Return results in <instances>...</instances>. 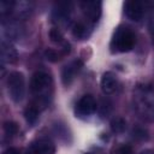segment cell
<instances>
[{
    "label": "cell",
    "instance_id": "obj_18",
    "mask_svg": "<svg viewBox=\"0 0 154 154\" xmlns=\"http://www.w3.org/2000/svg\"><path fill=\"white\" fill-rule=\"evenodd\" d=\"M4 131L7 136H13L18 131V125L14 122H6L4 124Z\"/></svg>",
    "mask_w": 154,
    "mask_h": 154
},
{
    "label": "cell",
    "instance_id": "obj_24",
    "mask_svg": "<svg viewBox=\"0 0 154 154\" xmlns=\"http://www.w3.org/2000/svg\"><path fill=\"white\" fill-rule=\"evenodd\" d=\"M150 28H152V31L154 32V18H153L152 22H150Z\"/></svg>",
    "mask_w": 154,
    "mask_h": 154
},
{
    "label": "cell",
    "instance_id": "obj_10",
    "mask_svg": "<svg viewBox=\"0 0 154 154\" xmlns=\"http://www.w3.org/2000/svg\"><path fill=\"white\" fill-rule=\"evenodd\" d=\"M1 61L2 63H7V64H13L17 61L18 59V53L16 51V48L13 47V45L10 41L2 40L1 41Z\"/></svg>",
    "mask_w": 154,
    "mask_h": 154
},
{
    "label": "cell",
    "instance_id": "obj_2",
    "mask_svg": "<svg viewBox=\"0 0 154 154\" xmlns=\"http://www.w3.org/2000/svg\"><path fill=\"white\" fill-rule=\"evenodd\" d=\"M52 77L48 72L46 71H36L30 81V90L32 93V95L37 99V105L42 103L43 106L47 103L48 97L51 95V90H52Z\"/></svg>",
    "mask_w": 154,
    "mask_h": 154
},
{
    "label": "cell",
    "instance_id": "obj_12",
    "mask_svg": "<svg viewBox=\"0 0 154 154\" xmlns=\"http://www.w3.org/2000/svg\"><path fill=\"white\" fill-rule=\"evenodd\" d=\"M71 14V4L70 2H59L53 10V19L58 23H64L70 18Z\"/></svg>",
    "mask_w": 154,
    "mask_h": 154
},
{
    "label": "cell",
    "instance_id": "obj_3",
    "mask_svg": "<svg viewBox=\"0 0 154 154\" xmlns=\"http://www.w3.org/2000/svg\"><path fill=\"white\" fill-rule=\"evenodd\" d=\"M136 43L135 32L124 25L118 26L111 40V51L114 53H125L134 48Z\"/></svg>",
    "mask_w": 154,
    "mask_h": 154
},
{
    "label": "cell",
    "instance_id": "obj_9",
    "mask_svg": "<svg viewBox=\"0 0 154 154\" xmlns=\"http://www.w3.org/2000/svg\"><path fill=\"white\" fill-rule=\"evenodd\" d=\"M28 154H55V146L47 138H40L30 144Z\"/></svg>",
    "mask_w": 154,
    "mask_h": 154
},
{
    "label": "cell",
    "instance_id": "obj_5",
    "mask_svg": "<svg viewBox=\"0 0 154 154\" xmlns=\"http://www.w3.org/2000/svg\"><path fill=\"white\" fill-rule=\"evenodd\" d=\"M97 109L96 100L93 95H83L75 106V113L79 118H88L93 116Z\"/></svg>",
    "mask_w": 154,
    "mask_h": 154
},
{
    "label": "cell",
    "instance_id": "obj_20",
    "mask_svg": "<svg viewBox=\"0 0 154 154\" xmlns=\"http://www.w3.org/2000/svg\"><path fill=\"white\" fill-rule=\"evenodd\" d=\"M45 57H46L47 60L53 61V63H55V61H58L60 59V54L54 49H47L45 52Z\"/></svg>",
    "mask_w": 154,
    "mask_h": 154
},
{
    "label": "cell",
    "instance_id": "obj_4",
    "mask_svg": "<svg viewBox=\"0 0 154 154\" xmlns=\"http://www.w3.org/2000/svg\"><path fill=\"white\" fill-rule=\"evenodd\" d=\"M7 89L14 102H20L25 95V79L22 72L12 71L7 76Z\"/></svg>",
    "mask_w": 154,
    "mask_h": 154
},
{
    "label": "cell",
    "instance_id": "obj_23",
    "mask_svg": "<svg viewBox=\"0 0 154 154\" xmlns=\"http://www.w3.org/2000/svg\"><path fill=\"white\" fill-rule=\"evenodd\" d=\"M138 154H154V150L153 149H143Z\"/></svg>",
    "mask_w": 154,
    "mask_h": 154
},
{
    "label": "cell",
    "instance_id": "obj_22",
    "mask_svg": "<svg viewBox=\"0 0 154 154\" xmlns=\"http://www.w3.org/2000/svg\"><path fill=\"white\" fill-rule=\"evenodd\" d=\"M2 154H20V152L17 149V148H13V147H10L7 148Z\"/></svg>",
    "mask_w": 154,
    "mask_h": 154
},
{
    "label": "cell",
    "instance_id": "obj_19",
    "mask_svg": "<svg viewBox=\"0 0 154 154\" xmlns=\"http://www.w3.org/2000/svg\"><path fill=\"white\" fill-rule=\"evenodd\" d=\"M49 37H51V40H52L53 42H57V43L63 42V34H61V31H60L59 29H57V28H53V29L49 31Z\"/></svg>",
    "mask_w": 154,
    "mask_h": 154
},
{
    "label": "cell",
    "instance_id": "obj_6",
    "mask_svg": "<svg viewBox=\"0 0 154 154\" xmlns=\"http://www.w3.org/2000/svg\"><path fill=\"white\" fill-rule=\"evenodd\" d=\"M81 10L89 23H96L101 16V6L100 1H83L79 4Z\"/></svg>",
    "mask_w": 154,
    "mask_h": 154
},
{
    "label": "cell",
    "instance_id": "obj_21",
    "mask_svg": "<svg viewBox=\"0 0 154 154\" xmlns=\"http://www.w3.org/2000/svg\"><path fill=\"white\" fill-rule=\"evenodd\" d=\"M117 154H134V153H132V148L130 146L124 144V146H122V147L118 148Z\"/></svg>",
    "mask_w": 154,
    "mask_h": 154
},
{
    "label": "cell",
    "instance_id": "obj_25",
    "mask_svg": "<svg viewBox=\"0 0 154 154\" xmlns=\"http://www.w3.org/2000/svg\"><path fill=\"white\" fill-rule=\"evenodd\" d=\"M85 154H95V153H91V152H88V153H85Z\"/></svg>",
    "mask_w": 154,
    "mask_h": 154
},
{
    "label": "cell",
    "instance_id": "obj_17",
    "mask_svg": "<svg viewBox=\"0 0 154 154\" xmlns=\"http://www.w3.org/2000/svg\"><path fill=\"white\" fill-rule=\"evenodd\" d=\"M125 129H126V122L123 118L116 117L111 120V130L114 134H122V132H124Z\"/></svg>",
    "mask_w": 154,
    "mask_h": 154
},
{
    "label": "cell",
    "instance_id": "obj_7",
    "mask_svg": "<svg viewBox=\"0 0 154 154\" xmlns=\"http://www.w3.org/2000/svg\"><path fill=\"white\" fill-rule=\"evenodd\" d=\"M124 12L128 16V18H130L134 22H140L146 12V5L142 1H137V0H130L126 1L124 5Z\"/></svg>",
    "mask_w": 154,
    "mask_h": 154
},
{
    "label": "cell",
    "instance_id": "obj_16",
    "mask_svg": "<svg viewBox=\"0 0 154 154\" xmlns=\"http://www.w3.org/2000/svg\"><path fill=\"white\" fill-rule=\"evenodd\" d=\"M72 32H73V36L77 37V38H85L88 35H89V28L85 23L83 22H78L73 25V29H72Z\"/></svg>",
    "mask_w": 154,
    "mask_h": 154
},
{
    "label": "cell",
    "instance_id": "obj_8",
    "mask_svg": "<svg viewBox=\"0 0 154 154\" xmlns=\"http://www.w3.org/2000/svg\"><path fill=\"white\" fill-rule=\"evenodd\" d=\"M82 66H83V63L81 59H75L64 66L63 72H61V81H63L64 85H70L73 82L77 73L81 71Z\"/></svg>",
    "mask_w": 154,
    "mask_h": 154
},
{
    "label": "cell",
    "instance_id": "obj_11",
    "mask_svg": "<svg viewBox=\"0 0 154 154\" xmlns=\"http://www.w3.org/2000/svg\"><path fill=\"white\" fill-rule=\"evenodd\" d=\"M100 85H101L102 91L105 94L109 95V94L116 91V89L118 87V78L113 72L107 71V72H105L102 75L101 81H100Z\"/></svg>",
    "mask_w": 154,
    "mask_h": 154
},
{
    "label": "cell",
    "instance_id": "obj_1",
    "mask_svg": "<svg viewBox=\"0 0 154 154\" xmlns=\"http://www.w3.org/2000/svg\"><path fill=\"white\" fill-rule=\"evenodd\" d=\"M132 105L136 113L149 122H154V88L149 84H140L135 88Z\"/></svg>",
    "mask_w": 154,
    "mask_h": 154
},
{
    "label": "cell",
    "instance_id": "obj_14",
    "mask_svg": "<svg viewBox=\"0 0 154 154\" xmlns=\"http://www.w3.org/2000/svg\"><path fill=\"white\" fill-rule=\"evenodd\" d=\"M30 11H31V4L30 2L19 1V2H14L12 13H14L17 18H22V17H26L30 13Z\"/></svg>",
    "mask_w": 154,
    "mask_h": 154
},
{
    "label": "cell",
    "instance_id": "obj_15",
    "mask_svg": "<svg viewBox=\"0 0 154 154\" xmlns=\"http://www.w3.org/2000/svg\"><path fill=\"white\" fill-rule=\"evenodd\" d=\"M38 114H40V108L37 107V105H30L25 108V112H24V117H25V120L29 125H34L37 119H38Z\"/></svg>",
    "mask_w": 154,
    "mask_h": 154
},
{
    "label": "cell",
    "instance_id": "obj_13",
    "mask_svg": "<svg viewBox=\"0 0 154 154\" xmlns=\"http://www.w3.org/2000/svg\"><path fill=\"white\" fill-rule=\"evenodd\" d=\"M20 31H22V29H20L19 24L16 22L8 20L7 23H5V22L2 23V34L5 36L4 40H6V41L11 42V40L18 38L20 36Z\"/></svg>",
    "mask_w": 154,
    "mask_h": 154
}]
</instances>
